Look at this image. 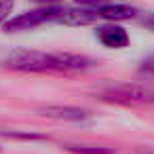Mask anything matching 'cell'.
Segmentation results:
<instances>
[{
	"label": "cell",
	"mask_w": 154,
	"mask_h": 154,
	"mask_svg": "<svg viewBox=\"0 0 154 154\" xmlns=\"http://www.w3.org/2000/svg\"><path fill=\"white\" fill-rule=\"evenodd\" d=\"M0 66L17 72H85L95 66L78 53H45L34 49H13L0 55Z\"/></svg>",
	"instance_id": "1"
},
{
	"label": "cell",
	"mask_w": 154,
	"mask_h": 154,
	"mask_svg": "<svg viewBox=\"0 0 154 154\" xmlns=\"http://www.w3.org/2000/svg\"><path fill=\"white\" fill-rule=\"evenodd\" d=\"M97 97L122 106L154 103V87L143 82H106L97 89Z\"/></svg>",
	"instance_id": "2"
},
{
	"label": "cell",
	"mask_w": 154,
	"mask_h": 154,
	"mask_svg": "<svg viewBox=\"0 0 154 154\" xmlns=\"http://www.w3.org/2000/svg\"><path fill=\"white\" fill-rule=\"evenodd\" d=\"M53 13H55V7H49V9H36V11H28V13H21L13 19H9L2 28L5 32H23V30H34L42 23H53Z\"/></svg>",
	"instance_id": "3"
},
{
	"label": "cell",
	"mask_w": 154,
	"mask_h": 154,
	"mask_svg": "<svg viewBox=\"0 0 154 154\" xmlns=\"http://www.w3.org/2000/svg\"><path fill=\"white\" fill-rule=\"evenodd\" d=\"M99 19L95 9H85V7H55L53 13V23H63L70 28H80V26H91Z\"/></svg>",
	"instance_id": "4"
},
{
	"label": "cell",
	"mask_w": 154,
	"mask_h": 154,
	"mask_svg": "<svg viewBox=\"0 0 154 154\" xmlns=\"http://www.w3.org/2000/svg\"><path fill=\"white\" fill-rule=\"evenodd\" d=\"M95 38L106 49H125V47H129V34H127V30L120 28V26H116V23L97 26L95 28Z\"/></svg>",
	"instance_id": "5"
},
{
	"label": "cell",
	"mask_w": 154,
	"mask_h": 154,
	"mask_svg": "<svg viewBox=\"0 0 154 154\" xmlns=\"http://www.w3.org/2000/svg\"><path fill=\"white\" fill-rule=\"evenodd\" d=\"M38 114L47 116V118H53V120H72V122L87 120L91 116L87 110L74 108V106H42V108H38Z\"/></svg>",
	"instance_id": "6"
},
{
	"label": "cell",
	"mask_w": 154,
	"mask_h": 154,
	"mask_svg": "<svg viewBox=\"0 0 154 154\" xmlns=\"http://www.w3.org/2000/svg\"><path fill=\"white\" fill-rule=\"evenodd\" d=\"M97 15L110 23H116V21H127V19H137L139 11L133 9V7H127V5H106L101 9H97Z\"/></svg>",
	"instance_id": "7"
},
{
	"label": "cell",
	"mask_w": 154,
	"mask_h": 154,
	"mask_svg": "<svg viewBox=\"0 0 154 154\" xmlns=\"http://www.w3.org/2000/svg\"><path fill=\"white\" fill-rule=\"evenodd\" d=\"M63 148L68 152H74V154H112L110 148H101V146H74V143H66Z\"/></svg>",
	"instance_id": "8"
},
{
	"label": "cell",
	"mask_w": 154,
	"mask_h": 154,
	"mask_svg": "<svg viewBox=\"0 0 154 154\" xmlns=\"http://www.w3.org/2000/svg\"><path fill=\"white\" fill-rule=\"evenodd\" d=\"M0 137H7V139H47L45 135L40 133H30V131H5V129H0Z\"/></svg>",
	"instance_id": "9"
},
{
	"label": "cell",
	"mask_w": 154,
	"mask_h": 154,
	"mask_svg": "<svg viewBox=\"0 0 154 154\" xmlns=\"http://www.w3.org/2000/svg\"><path fill=\"white\" fill-rule=\"evenodd\" d=\"M15 9V0H0V26H5Z\"/></svg>",
	"instance_id": "10"
},
{
	"label": "cell",
	"mask_w": 154,
	"mask_h": 154,
	"mask_svg": "<svg viewBox=\"0 0 154 154\" xmlns=\"http://www.w3.org/2000/svg\"><path fill=\"white\" fill-rule=\"evenodd\" d=\"M78 2V7H85V9H101V7H106V5H112L114 0H76Z\"/></svg>",
	"instance_id": "11"
},
{
	"label": "cell",
	"mask_w": 154,
	"mask_h": 154,
	"mask_svg": "<svg viewBox=\"0 0 154 154\" xmlns=\"http://www.w3.org/2000/svg\"><path fill=\"white\" fill-rule=\"evenodd\" d=\"M137 21H139L141 28L154 32V13H139V15H137Z\"/></svg>",
	"instance_id": "12"
},
{
	"label": "cell",
	"mask_w": 154,
	"mask_h": 154,
	"mask_svg": "<svg viewBox=\"0 0 154 154\" xmlns=\"http://www.w3.org/2000/svg\"><path fill=\"white\" fill-rule=\"evenodd\" d=\"M139 72H141V74H148V76H154V55H150V57H146V59L141 61Z\"/></svg>",
	"instance_id": "13"
},
{
	"label": "cell",
	"mask_w": 154,
	"mask_h": 154,
	"mask_svg": "<svg viewBox=\"0 0 154 154\" xmlns=\"http://www.w3.org/2000/svg\"><path fill=\"white\" fill-rule=\"evenodd\" d=\"M135 154H154V150H148V148H141V150H137Z\"/></svg>",
	"instance_id": "14"
},
{
	"label": "cell",
	"mask_w": 154,
	"mask_h": 154,
	"mask_svg": "<svg viewBox=\"0 0 154 154\" xmlns=\"http://www.w3.org/2000/svg\"><path fill=\"white\" fill-rule=\"evenodd\" d=\"M34 2H55V0H34Z\"/></svg>",
	"instance_id": "15"
}]
</instances>
